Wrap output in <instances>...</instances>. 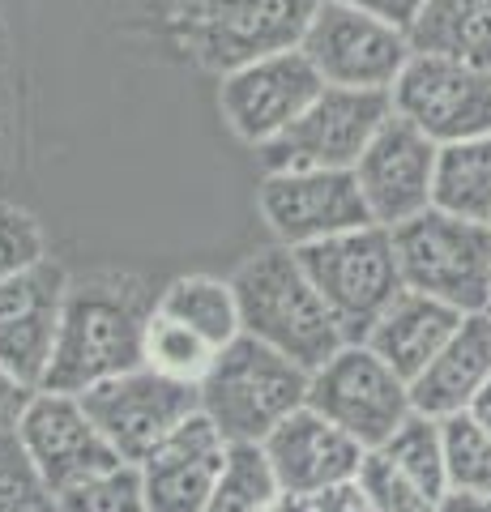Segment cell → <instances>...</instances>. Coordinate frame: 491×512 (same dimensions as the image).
I'll use <instances>...</instances> for the list:
<instances>
[{
  "instance_id": "ba28073f",
  "label": "cell",
  "mask_w": 491,
  "mask_h": 512,
  "mask_svg": "<svg viewBox=\"0 0 491 512\" xmlns=\"http://www.w3.org/2000/svg\"><path fill=\"white\" fill-rule=\"evenodd\" d=\"M389 116L393 103L385 90L325 86L304 116L257 154L265 171H355Z\"/></svg>"
},
{
  "instance_id": "4316f807",
  "label": "cell",
  "mask_w": 491,
  "mask_h": 512,
  "mask_svg": "<svg viewBox=\"0 0 491 512\" xmlns=\"http://www.w3.org/2000/svg\"><path fill=\"white\" fill-rule=\"evenodd\" d=\"M385 453L398 461V466L415 478L419 491L427 495L432 504H440L449 495L445 483V448H440V423L423 419V414H410V419L393 431V436L380 444Z\"/></svg>"
},
{
  "instance_id": "f546056e",
  "label": "cell",
  "mask_w": 491,
  "mask_h": 512,
  "mask_svg": "<svg viewBox=\"0 0 491 512\" xmlns=\"http://www.w3.org/2000/svg\"><path fill=\"white\" fill-rule=\"evenodd\" d=\"M43 256H47V235L39 227V218L26 205L0 197V282L39 265Z\"/></svg>"
},
{
  "instance_id": "83f0119b",
  "label": "cell",
  "mask_w": 491,
  "mask_h": 512,
  "mask_svg": "<svg viewBox=\"0 0 491 512\" xmlns=\"http://www.w3.org/2000/svg\"><path fill=\"white\" fill-rule=\"evenodd\" d=\"M52 512H150L137 466H116L52 495Z\"/></svg>"
},
{
  "instance_id": "8d00e7d4",
  "label": "cell",
  "mask_w": 491,
  "mask_h": 512,
  "mask_svg": "<svg viewBox=\"0 0 491 512\" xmlns=\"http://www.w3.org/2000/svg\"><path fill=\"white\" fill-rule=\"evenodd\" d=\"M167 5H171V13L180 18V13H197V9H205V5H214V0H167Z\"/></svg>"
},
{
  "instance_id": "8992f818",
  "label": "cell",
  "mask_w": 491,
  "mask_h": 512,
  "mask_svg": "<svg viewBox=\"0 0 491 512\" xmlns=\"http://www.w3.org/2000/svg\"><path fill=\"white\" fill-rule=\"evenodd\" d=\"M299 261H304L312 286L321 291L346 342L368 338L389 303L406 291L389 227H363L351 235L325 239V244L299 252Z\"/></svg>"
},
{
  "instance_id": "9a60e30c",
  "label": "cell",
  "mask_w": 491,
  "mask_h": 512,
  "mask_svg": "<svg viewBox=\"0 0 491 512\" xmlns=\"http://www.w3.org/2000/svg\"><path fill=\"white\" fill-rule=\"evenodd\" d=\"M69 282V269L52 256L0 282V367L26 389H39L47 376Z\"/></svg>"
},
{
  "instance_id": "52a82bcc",
  "label": "cell",
  "mask_w": 491,
  "mask_h": 512,
  "mask_svg": "<svg viewBox=\"0 0 491 512\" xmlns=\"http://www.w3.org/2000/svg\"><path fill=\"white\" fill-rule=\"evenodd\" d=\"M308 406L342 427L359 448H380L398 431L415 406L410 384L363 342H346L308 380Z\"/></svg>"
},
{
  "instance_id": "d6986e66",
  "label": "cell",
  "mask_w": 491,
  "mask_h": 512,
  "mask_svg": "<svg viewBox=\"0 0 491 512\" xmlns=\"http://www.w3.org/2000/svg\"><path fill=\"white\" fill-rule=\"evenodd\" d=\"M491 380V316H466L445 350L410 380V406L432 423L466 414Z\"/></svg>"
},
{
  "instance_id": "3957f363",
  "label": "cell",
  "mask_w": 491,
  "mask_h": 512,
  "mask_svg": "<svg viewBox=\"0 0 491 512\" xmlns=\"http://www.w3.org/2000/svg\"><path fill=\"white\" fill-rule=\"evenodd\" d=\"M308 380L312 372H304L299 363L240 333L214 359L197 397L201 414L227 444H265L269 431L308 406Z\"/></svg>"
},
{
  "instance_id": "f1b7e54d",
  "label": "cell",
  "mask_w": 491,
  "mask_h": 512,
  "mask_svg": "<svg viewBox=\"0 0 491 512\" xmlns=\"http://www.w3.org/2000/svg\"><path fill=\"white\" fill-rule=\"evenodd\" d=\"M355 483L363 487V495L376 504V512H432L436 504L419 491V483L410 478L398 461H393L385 448H368L359 461Z\"/></svg>"
},
{
  "instance_id": "f35d334b",
  "label": "cell",
  "mask_w": 491,
  "mask_h": 512,
  "mask_svg": "<svg viewBox=\"0 0 491 512\" xmlns=\"http://www.w3.org/2000/svg\"><path fill=\"white\" fill-rule=\"evenodd\" d=\"M487 316H491V312H487Z\"/></svg>"
},
{
  "instance_id": "7c38bea8",
  "label": "cell",
  "mask_w": 491,
  "mask_h": 512,
  "mask_svg": "<svg viewBox=\"0 0 491 512\" xmlns=\"http://www.w3.org/2000/svg\"><path fill=\"white\" fill-rule=\"evenodd\" d=\"M13 440H18L35 483L47 491V500L86 483V478H99L107 470L124 466L73 393L39 389L26 402L18 427H13Z\"/></svg>"
},
{
  "instance_id": "9c48e42d",
  "label": "cell",
  "mask_w": 491,
  "mask_h": 512,
  "mask_svg": "<svg viewBox=\"0 0 491 512\" xmlns=\"http://www.w3.org/2000/svg\"><path fill=\"white\" fill-rule=\"evenodd\" d=\"M299 52L308 56L325 86L389 94L415 56V47H410L406 30L380 22L372 13L342 5V0H321Z\"/></svg>"
},
{
  "instance_id": "4dcf8cb0",
  "label": "cell",
  "mask_w": 491,
  "mask_h": 512,
  "mask_svg": "<svg viewBox=\"0 0 491 512\" xmlns=\"http://www.w3.org/2000/svg\"><path fill=\"white\" fill-rule=\"evenodd\" d=\"M18 120H22V103H18V56H13L9 22H5V13H0V171H5L9 158H13Z\"/></svg>"
},
{
  "instance_id": "4fadbf2b",
  "label": "cell",
  "mask_w": 491,
  "mask_h": 512,
  "mask_svg": "<svg viewBox=\"0 0 491 512\" xmlns=\"http://www.w3.org/2000/svg\"><path fill=\"white\" fill-rule=\"evenodd\" d=\"M257 210L278 244L291 252L376 227L355 184V171H265Z\"/></svg>"
},
{
  "instance_id": "74e56055",
  "label": "cell",
  "mask_w": 491,
  "mask_h": 512,
  "mask_svg": "<svg viewBox=\"0 0 491 512\" xmlns=\"http://www.w3.org/2000/svg\"><path fill=\"white\" fill-rule=\"evenodd\" d=\"M274 512H312L308 500H295V495H282V500L274 504Z\"/></svg>"
},
{
  "instance_id": "484cf974",
  "label": "cell",
  "mask_w": 491,
  "mask_h": 512,
  "mask_svg": "<svg viewBox=\"0 0 491 512\" xmlns=\"http://www.w3.org/2000/svg\"><path fill=\"white\" fill-rule=\"evenodd\" d=\"M440 448H445L449 491L491 495V431L470 410L440 423Z\"/></svg>"
},
{
  "instance_id": "30bf717a",
  "label": "cell",
  "mask_w": 491,
  "mask_h": 512,
  "mask_svg": "<svg viewBox=\"0 0 491 512\" xmlns=\"http://www.w3.org/2000/svg\"><path fill=\"white\" fill-rule=\"evenodd\" d=\"M393 116L415 124L436 146L491 137V69L415 52L389 90Z\"/></svg>"
},
{
  "instance_id": "d590c367",
  "label": "cell",
  "mask_w": 491,
  "mask_h": 512,
  "mask_svg": "<svg viewBox=\"0 0 491 512\" xmlns=\"http://www.w3.org/2000/svg\"><path fill=\"white\" fill-rule=\"evenodd\" d=\"M470 414H474V419H479L487 431H491V380H487V389L479 393V397H474V406H470Z\"/></svg>"
},
{
  "instance_id": "2e32d148",
  "label": "cell",
  "mask_w": 491,
  "mask_h": 512,
  "mask_svg": "<svg viewBox=\"0 0 491 512\" xmlns=\"http://www.w3.org/2000/svg\"><path fill=\"white\" fill-rule=\"evenodd\" d=\"M440 146L427 141L415 124L389 116L355 163V184L376 227H402V222L432 210V175Z\"/></svg>"
},
{
  "instance_id": "d4e9b609",
  "label": "cell",
  "mask_w": 491,
  "mask_h": 512,
  "mask_svg": "<svg viewBox=\"0 0 491 512\" xmlns=\"http://www.w3.org/2000/svg\"><path fill=\"white\" fill-rule=\"evenodd\" d=\"M282 491L274 483V470L261 453V444H231L227 470L218 478L205 512H274Z\"/></svg>"
},
{
  "instance_id": "7402d4cb",
  "label": "cell",
  "mask_w": 491,
  "mask_h": 512,
  "mask_svg": "<svg viewBox=\"0 0 491 512\" xmlns=\"http://www.w3.org/2000/svg\"><path fill=\"white\" fill-rule=\"evenodd\" d=\"M432 210L491 227V137L440 146L432 175Z\"/></svg>"
},
{
  "instance_id": "ac0fdd59",
  "label": "cell",
  "mask_w": 491,
  "mask_h": 512,
  "mask_svg": "<svg viewBox=\"0 0 491 512\" xmlns=\"http://www.w3.org/2000/svg\"><path fill=\"white\" fill-rule=\"evenodd\" d=\"M227 457H231V444L218 436V427L205 414H193V419L171 431L137 466L146 508L150 512H205L218 478L227 470Z\"/></svg>"
},
{
  "instance_id": "cb8c5ba5",
  "label": "cell",
  "mask_w": 491,
  "mask_h": 512,
  "mask_svg": "<svg viewBox=\"0 0 491 512\" xmlns=\"http://www.w3.org/2000/svg\"><path fill=\"white\" fill-rule=\"evenodd\" d=\"M218 359V350L201 338L197 329H188L184 320L167 316V312H150L146 320V342H141V367L176 380V384H193L201 389V380L210 376V367Z\"/></svg>"
},
{
  "instance_id": "5b68a950",
  "label": "cell",
  "mask_w": 491,
  "mask_h": 512,
  "mask_svg": "<svg viewBox=\"0 0 491 512\" xmlns=\"http://www.w3.org/2000/svg\"><path fill=\"white\" fill-rule=\"evenodd\" d=\"M321 0H214L197 13H180L176 39L201 69L227 77L252 60L295 52Z\"/></svg>"
},
{
  "instance_id": "e0dca14e",
  "label": "cell",
  "mask_w": 491,
  "mask_h": 512,
  "mask_svg": "<svg viewBox=\"0 0 491 512\" xmlns=\"http://www.w3.org/2000/svg\"><path fill=\"white\" fill-rule=\"evenodd\" d=\"M261 453L269 461V470H274V483L282 495L316 500V495H325L329 487L351 483L368 448H359L342 427H334L312 406H304L282 427L269 431Z\"/></svg>"
},
{
  "instance_id": "d6a6232c",
  "label": "cell",
  "mask_w": 491,
  "mask_h": 512,
  "mask_svg": "<svg viewBox=\"0 0 491 512\" xmlns=\"http://www.w3.org/2000/svg\"><path fill=\"white\" fill-rule=\"evenodd\" d=\"M39 389H26L22 380H13L5 367H0V436H13V427H18L26 402L35 397Z\"/></svg>"
},
{
  "instance_id": "1f68e13d",
  "label": "cell",
  "mask_w": 491,
  "mask_h": 512,
  "mask_svg": "<svg viewBox=\"0 0 491 512\" xmlns=\"http://www.w3.org/2000/svg\"><path fill=\"white\" fill-rule=\"evenodd\" d=\"M342 5H355V9L372 13V18L398 26V30H406V35H410V26H415V18L423 13L427 0H342Z\"/></svg>"
},
{
  "instance_id": "8fae6325",
  "label": "cell",
  "mask_w": 491,
  "mask_h": 512,
  "mask_svg": "<svg viewBox=\"0 0 491 512\" xmlns=\"http://www.w3.org/2000/svg\"><path fill=\"white\" fill-rule=\"evenodd\" d=\"M77 402L86 406L94 427L112 444V453L124 466H141L171 431L201 414V397L193 384H176L150 367H133L124 376H112L86 389Z\"/></svg>"
},
{
  "instance_id": "6da1fadb",
  "label": "cell",
  "mask_w": 491,
  "mask_h": 512,
  "mask_svg": "<svg viewBox=\"0 0 491 512\" xmlns=\"http://www.w3.org/2000/svg\"><path fill=\"white\" fill-rule=\"evenodd\" d=\"M154 312V295L137 274H86L69 282L65 312H60L56 350L47 363L43 393L82 397L94 384L141 367L146 320Z\"/></svg>"
},
{
  "instance_id": "7a4b0ae2",
  "label": "cell",
  "mask_w": 491,
  "mask_h": 512,
  "mask_svg": "<svg viewBox=\"0 0 491 512\" xmlns=\"http://www.w3.org/2000/svg\"><path fill=\"white\" fill-rule=\"evenodd\" d=\"M231 291L240 303V325L248 338L287 355L304 372H316L346 346L338 320L329 316L321 291L312 286L304 261L291 248H261L235 265Z\"/></svg>"
},
{
  "instance_id": "836d02e7",
  "label": "cell",
  "mask_w": 491,
  "mask_h": 512,
  "mask_svg": "<svg viewBox=\"0 0 491 512\" xmlns=\"http://www.w3.org/2000/svg\"><path fill=\"white\" fill-rule=\"evenodd\" d=\"M312 512H376V504L363 495V487L355 483H342V487H329L325 495H316V500H308Z\"/></svg>"
},
{
  "instance_id": "e575fe53",
  "label": "cell",
  "mask_w": 491,
  "mask_h": 512,
  "mask_svg": "<svg viewBox=\"0 0 491 512\" xmlns=\"http://www.w3.org/2000/svg\"><path fill=\"white\" fill-rule=\"evenodd\" d=\"M432 512H491V495H462V491H449Z\"/></svg>"
},
{
  "instance_id": "44dd1931",
  "label": "cell",
  "mask_w": 491,
  "mask_h": 512,
  "mask_svg": "<svg viewBox=\"0 0 491 512\" xmlns=\"http://www.w3.org/2000/svg\"><path fill=\"white\" fill-rule=\"evenodd\" d=\"M410 47L491 69V0H427L410 26Z\"/></svg>"
},
{
  "instance_id": "5bb4252c",
  "label": "cell",
  "mask_w": 491,
  "mask_h": 512,
  "mask_svg": "<svg viewBox=\"0 0 491 512\" xmlns=\"http://www.w3.org/2000/svg\"><path fill=\"white\" fill-rule=\"evenodd\" d=\"M321 90L325 82L295 47V52L252 60L244 69L227 73L218 82V107H223V120L231 124L235 137L248 141L252 150H265L269 141L282 137L304 116Z\"/></svg>"
},
{
  "instance_id": "ffe728a7",
  "label": "cell",
  "mask_w": 491,
  "mask_h": 512,
  "mask_svg": "<svg viewBox=\"0 0 491 512\" xmlns=\"http://www.w3.org/2000/svg\"><path fill=\"white\" fill-rule=\"evenodd\" d=\"M462 320L466 316L445 308V303L427 299L419 291H402L385 308V316L372 325V333L363 338V346L376 350V355L410 384L427 363L440 355V350H445V342L457 333Z\"/></svg>"
},
{
  "instance_id": "277c9868",
  "label": "cell",
  "mask_w": 491,
  "mask_h": 512,
  "mask_svg": "<svg viewBox=\"0 0 491 512\" xmlns=\"http://www.w3.org/2000/svg\"><path fill=\"white\" fill-rule=\"evenodd\" d=\"M402 286L462 316L491 312V227L440 210L393 227Z\"/></svg>"
},
{
  "instance_id": "603a6c76",
  "label": "cell",
  "mask_w": 491,
  "mask_h": 512,
  "mask_svg": "<svg viewBox=\"0 0 491 512\" xmlns=\"http://www.w3.org/2000/svg\"><path fill=\"white\" fill-rule=\"evenodd\" d=\"M158 312L184 320L188 329H197L218 355L240 338V303H235L231 278H214V274H184L176 282H167L154 299Z\"/></svg>"
}]
</instances>
